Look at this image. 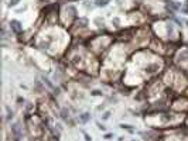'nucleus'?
<instances>
[{"mask_svg":"<svg viewBox=\"0 0 188 141\" xmlns=\"http://www.w3.org/2000/svg\"><path fill=\"white\" fill-rule=\"evenodd\" d=\"M11 24H13V28H14V30H16V31H20V30H21V28H20V27H18V25H20V24H18V23H17V21H13V23H11Z\"/></svg>","mask_w":188,"mask_h":141,"instance_id":"nucleus-1","label":"nucleus"},{"mask_svg":"<svg viewBox=\"0 0 188 141\" xmlns=\"http://www.w3.org/2000/svg\"><path fill=\"white\" fill-rule=\"evenodd\" d=\"M88 116H89V114H84V116H82V121H86V120H88Z\"/></svg>","mask_w":188,"mask_h":141,"instance_id":"nucleus-2","label":"nucleus"},{"mask_svg":"<svg viewBox=\"0 0 188 141\" xmlns=\"http://www.w3.org/2000/svg\"><path fill=\"white\" fill-rule=\"evenodd\" d=\"M109 116H110V113L108 112V113H105V116H103V119H109Z\"/></svg>","mask_w":188,"mask_h":141,"instance_id":"nucleus-3","label":"nucleus"}]
</instances>
